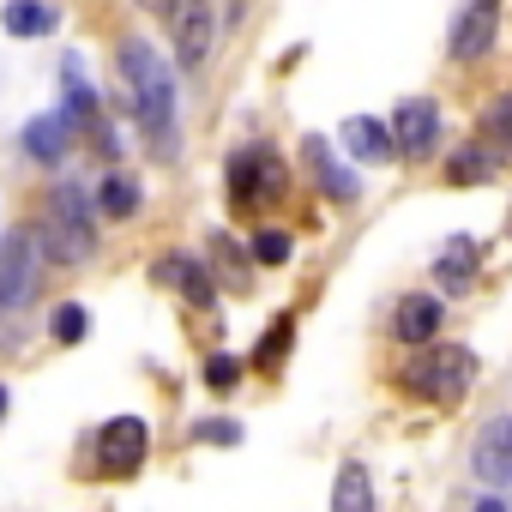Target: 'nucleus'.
Returning a JSON list of instances; mask_svg holds the SVG:
<instances>
[{
  "label": "nucleus",
  "instance_id": "obj_1",
  "mask_svg": "<svg viewBox=\"0 0 512 512\" xmlns=\"http://www.w3.org/2000/svg\"><path fill=\"white\" fill-rule=\"evenodd\" d=\"M115 67H121L127 109L139 115L151 151H157V157H175V73H169V61H163L145 37H127L121 55H115Z\"/></svg>",
  "mask_w": 512,
  "mask_h": 512
},
{
  "label": "nucleus",
  "instance_id": "obj_2",
  "mask_svg": "<svg viewBox=\"0 0 512 512\" xmlns=\"http://www.w3.org/2000/svg\"><path fill=\"white\" fill-rule=\"evenodd\" d=\"M404 392L410 398H422V404H440V410H452V404H464L470 398V386H476V356L464 350V344H422L410 362H404Z\"/></svg>",
  "mask_w": 512,
  "mask_h": 512
},
{
  "label": "nucleus",
  "instance_id": "obj_3",
  "mask_svg": "<svg viewBox=\"0 0 512 512\" xmlns=\"http://www.w3.org/2000/svg\"><path fill=\"white\" fill-rule=\"evenodd\" d=\"M37 241H43L49 260H61V266H79L85 253L97 247V229H91V211H85L79 187H55L49 193L43 223H37Z\"/></svg>",
  "mask_w": 512,
  "mask_h": 512
},
{
  "label": "nucleus",
  "instance_id": "obj_4",
  "mask_svg": "<svg viewBox=\"0 0 512 512\" xmlns=\"http://www.w3.org/2000/svg\"><path fill=\"white\" fill-rule=\"evenodd\" d=\"M37 272H43L37 229H7L0 235V308H25L37 296Z\"/></svg>",
  "mask_w": 512,
  "mask_h": 512
},
{
  "label": "nucleus",
  "instance_id": "obj_5",
  "mask_svg": "<svg viewBox=\"0 0 512 512\" xmlns=\"http://www.w3.org/2000/svg\"><path fill=\"white\" fill-rule=\"evenodd\" d=\"M169 43H175V61L181 67H205L211 43H217V7L211 0H169Z\"/></svg>",
  "mask_w": 512,
  "mask_h": 512
},
{
  "label": "nucleus",
  "instance_id": "obj_6",
  "mask_svg": "<svg viewBox=\"0 0 512 512\" xmlns=\"http://www.w3.org/2000/svg\"><path fill=\"white\" fill-rule=\"evenodd\" d=\"M145 452H151V428L139 416H115V422L97 428V476L121 482L145 464Z\"/></svg>",
  "mask_w": 512,
  "mask_h": 512
},
{
  "label": "nucleus",
  "instance_id": "obj_7",
  "mask_svg": "<svg viewBox=\"0 0 512 512\" xmlns=\"http://www.w3.org/2000/svg\"><path fill=\"white\" fill-rule=\"evenodd\" d=\"M284 193V163L266 151V145H247L229 157V199L235 205H260V199H278Z\"/></svg>",
  "mask_w": 512,
  "mask_h": 512
},
{
  "label": "nucleus",
  "instance_id": "obj_8",
  "mask_svg": "<svg viewBox=\"0 0 512 512\" xmlns=\"http://www.w3.org/2000/svg\"><path fill=\"white\" fill-rule=\"evenodd\" d=\"M500 31V0H464V13L452 19V61H482Z\"/></svg>",
  "mask_w": 512,
  "mask_h": 512
},
{
  "label": "nucleus",
  "instance_id": "obj_9",
  "mask_svg": "<svg viewBox=\"0 0 512 512\" xmlns=\"http://www.w3.org/2000/svg\"><path fill=\"white\" fill-rule=\"evenodd\" d=\"M392 145H398L404 157H428V151L440 145V109H434L428 97L398 103V115H392Z\"/></svg>",
  "mask_w": 512,
  "mask_h": 512
},
{
  "label": "nucleus",
  "instance_id": "obj_10",
  "mask_svg": "<svg viewBox=\"0 0 512 512\" xmlns=\"http://www.w3.org/2000/svg\"><path fill=\"white\" fill-rule=\"evenodd\" d=\"M470 464H476L482 482H512V416H494V422L476 434Z\"/></svg>",
  "mask_w": 512,
  "mask_h": 512
},
{
  "label": "nucleus",
  "instance_id": "obj_11",
  "mask_svg": "<svg viewBox=\"0 0 512 512\" xmlns=\"http://www.w3.org/2000/svg\"><path fill=\"white\" fill-rule=\"evenodd\" d=\"M302 163H308V175H314V187L326 193V199H338V205H350L362 187H356V175L332 157V145L326 139H302Z\"/></svg>",
  "mask_w": 512,
  "mask_h": 512
},
{
  "label": "nucleus",
  "instance_id": "obj_12",
  "mask_svg": "<svg viewBox=\"0 0 512 512\" xmlns=\"http://www.w3.org/2000/svg\"><path fill=\"white\" fill-rule=\"evenodd\" d=\"M440 320H446L440 296H404L392 326H398V338H404V344H416V350H422V344H434V338H440Z\"/></svg>",
  "mask_w": 512,
  "mask_h": 512
},
{
  "label": "nucleus",
  "instance_id": "obj_13",
  "mask_svg": "<svg viewBox=\"0 0 512 512\" xmlns=\"http://www.w3.org/2000/svg\"><path fill=\"white\" fill-rule=\"evenodd\" d=\"M19 139H25V151H31L37 163H61L67 145H73V121H67V115H31Z\"/></svg>",
  "mask_w": 512,
  "mask_h": 512
},
{
  "label": "nucleus",
  "instance_id": "obj_14",
  "mask_svg": "<svg viewBox=\"0 0 512 512\" xmlns=\"http://www.w3.org/2000/svg\"><path fill=\"white\" fill-rule=\"evenodd\" d=\"M157 278H163V284H175V296H181V302H193V308H211V296H217L211 272H205L199 260H187V253L163 260V266H157Z\"/></svg>",
  "mask_w": 512,
  "mask_h": 512
},
{
  "label": "nucleus",
  "instance_id": "obj_15",
  "mask_svg": "<svg viewBox=\"0 0 512 512\" xmlns=\"http://www.w3.org/2000/svg\"><path fill=\"white\" fill-rule=\"evenodd\" d=\"M344 151H350L356 163H386V157H392V127L374 121V115H350V121H344Z\"/></svg>",
  "mask_w": 512,
  "mask_h": 512
},
{
  "label": "nucleus",
  "instance_id": "obj_16",
  "mask_svg": "<svg viewBox=\"0 0 512 512\" xmlns=\"http://www.w3.org/2000/svg\"><path fill=\"white\" fill-rule=\"evenodd\" d=\"M55 25H61V13L49 0H7V7H0V31L7 37H49Z\"/></svg>",
  "mask_w": 512,
  "mask_h": 512
},
{
  "label": "nucleus",
  "instance_id": "obj_17",
  "mask_svg": "<svg viewBox=\"0 0 512 512\" xmlns=\"http://www.w3.org/2000/svg\"><path fill=\"white\" fill-rule=\"evenodd\" d=\"M434 272H440V284H446V290H464V284H470V272H476V241H470V235H452V241L440 247Z\"/></svg>",
  "mask_w": 512,
  "mask_h": 512
},
{
  "label": "nucleus",
  "instance_id": "obj_18",
  "mask_svg": "<svg viewBox=\"0 0 512 512\" xmlns=\"http://www.w3.org/2000/svg\"><path fill=\"white\" fill-rule=\"evenodd\" d=\"M332 512H374V482L362 464H344L332 482Z\"/></svg>",
  "mask_w": 512,
  "mask_h": 512
},
{
  "label": "nucleus",
  "instance_id": "obj_19",
  "mask_svg": "<svg viewBox=\"0 0 512 512\" xmlns=\"http://www.w3.org/2000/svg\"><path fill=\"white\" fill-rule=\"evenodd\" d=\"M97 205H103L109 217H133V211H139V181H133V175H109V181L97 187Z\"/></svg>",
  "mask_w": 512,
  "mask_h": 512
},
{
  "label": "nucleus",
  "instance_id": "obj_20",
  "mask_svg": "<svg viewBox=\"0 0 512 512\" xmlns=\"http://www.w3.org/2000/svg\"><path fill=\"white\" fill-rule=\"evenodd\" d=\"M85 332H91V314H85L79 302H61V308L49 314V338H55V344H79Z\"/></svg>",
  "mask_w": 512,
  "mask_h": 512
},
{
  "label": "nucleus",
  "instance_id": "obj_21",
  "mask_svg": "<svg viewBox=\"0 0 512 512\" xmlns=\"http://www.w3.org/2000/svg\"><path fill=\"white\" fill-rule=\"evenodd\" d=\"M482 145H500V151H512V91L482 115Z\"/></svg>",
  "mask_w": 512,
  "mask_h": 512
},
{
  "label": "nucleus",
  "instance_id": "obj_22",
  "mask_svg": "<svg viewBox=\"0 0 512 512\" xmlns=\"http://www.w3.org/2000/svg\"><path fill=\"white\" fill-rule=\"evenodd\" d=\"M253 260L260 266H290V235L284 229H260L253 235Z\"/></svg>",
  "mask_w": 512,
  "mask_h": 512
},
{
  "label": "nucleus",
  "instance_id": "obj_23",
  "mask_svg": "<svg viewBox=\"0 0 512 512\" xmlns=\"http://www.w3.org/2000/svg\"><path fill=\"white\" fill-rule=\"evenodd\" d=\"M488 169H494L488 145H476V151H458V157H452V181H482Z\"/></svg>",
  "mask_w": 512,
  "mask_h": 512
},
{
  "label": "nucleus",
  "instance_id": "obj_24",
  "mask_svg": "<svg viewBox=\"0 0 512 512\" xmlns=\"http://www.w3.org/2000/svg\"><path fill=\"white\" fill-rule=\"evenodd\" d=\"M235 380H241V362L235 356H211L205 362V386L211 392H235Z\"/></svg>",
  "mask_w": 512,
  "mask_h": 512
},
{
  "label": "nucleus",
  "instance_id": "obj_25",
  "mask_svg": "<svg viewBox=\"0 0 512 512\" xmlns=\"http://www.w3.org/2000/svg\"><path fill=\"white\" fill-rule=\"evenodd\" d=\"M290 332H296V320L284 314V320H278V326L266 332V344H260V368H272V362H278V356L290 350Z\"/></svg>",
  "mask_w": 512,
  "mask_h": 512
},
{
  "label": "nucleus",
  "instance_id": "obj_26",
  "mask_svg": "<svg viewBox=\"0 0 512 512\" xmlns=\"http://www.w3.org/2000/svg\"><path fill=\"white\" fill-rule=\"evenodd\" d=\"M217 260H223V272H229V284L235 290H247V260H241V253L229 247V235H217Z\"/></svg>",
  "mask_w": 512,
  "mask_h": 512
},
{
  "label": "nucleus",
  "instance_id": "obj_27",
  "mask_svg": "<svg viewBox=\"0 0 512 512\" xmlns=\"http://www.w3.org/2000/svg\"><path fill=\"white\" fill-rule=\"evenodd\" d=\"M193 434H199L205 446H235V440H241V422H199Z\"/></svg>",
  "mask_w": 512,
  "mask_h": 512
},
{
  "label": "nucleus",
  "instance_id": "obj_28",
  "mask_svg": "<svg viewBox=\"0 0 512 512\" xmlns=\"http://www.w3.org/2000/svg\"><path fill=\"white\" fill-rule=\"evenodd\" d=\"M139 7H151V13H169V0H139Z\"/></svg>",
  "mask_w": 512,
  "mask_h": 512
},
{
  "label": "nucleus",
  "instance_id": "obj_29",
  "mask_svg": "<svg viewBox=\"0 0 512 512\" xmlns=\"http://www.w3.org/2000/svg\"><path fill=\"white\" fill-rule=\"evenodd\" d=\"M476 512H506V506H500V500H482V506H476Z\"/></svg>",
  "mask_w": 512,
  "mask_h": 512
},
{
  "label": "nucleus",
  "instance_id": "obj_30",
  "mask_svg": "<svg viewBox=\"0 0 512 512\" xmlns=\"http://www.w3.org/2000/svg\"><path fill=\"white\" fill-rule=\"evenodd\" d=\"M0 410H7V386H0Z\"/></svg>",
  "mask_w": 512,
  "mask_h": 512
},
{
  "label": "nucleus",
  "instance_id": "obj_31",
  "mask_svg": "<svg viewBox=\"0 0 512 512\" xmlns=\"http://www.w3.org/2000/svg\"><path fill=\"white\" fill-rule=\"evenodd\" d=\"M506 235H512V217H506Z\"/></svg>",
  "mask_w": 512,
  "mask_h": 512
}]
</instances>
